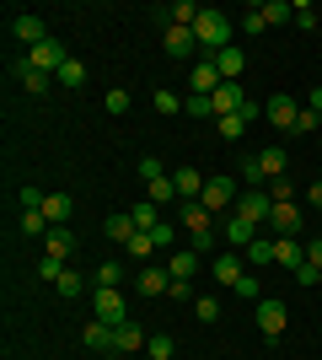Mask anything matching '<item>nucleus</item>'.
<instances>
[{
	"mask_svg": "<svg viewBox=\"0 0 322 360\" xmlns=\"http://www.w3.org/2000/svg\"><path fill=\"white\" fill-rule=\"evenodd\" d=\"M194 38H199L204 60H210V54H220V49H231V16L215 11V6H204L199 22H194Z\"/></svg>",
	"mask_w": 322,
	"mask_h": 360,
	"instance_id": "1",
	"label": "nucleus"
},
{
	"mask_svg": "<svg viewBox=\"0 0 322 360\" xmlns=\"http://www.w3.org/2000/svg\"><path fill=\"white\" fill-rule=\"evenodd\" d=\"M183 231L194 242V253H210L215 248V215L204 210L199 199H183Z\"/></svg>",
	"mask_w": 322,
	"mask_h": 360,
	"instance_id": "2",
	"label": "nucleus"
},
{
	"mask_svg": "<svg viewBox=\"0 0 322 360\" xmlns=\"http://www.w3.org/2000/svg\"><path fill=\"white\" fill-rule=\"evenodd\" d=\"M236 194H242V188H236L231 178H204V194H199V205L215 215V221H220V215H231V210H236Z\"/></svg>",
	"mask_w": 322,
	"mask_h": 360,
	"instance_id": "3",
	"label": "nucleus"
},
{
	"mask_svg": "<svg viewBox=\"0 0 322 360\" xmlns=\"http://www.w3.org/2000/svg\"><path fill=\"white\" fill-rule=\"evenodd\" d=\"M269 210H274L269 188H242V194H236V215H242V221H253L258 231H269Z\"/></svg>",
	"mask_w": 322,
	"mask_h": 360,
	"instance_id": "4",
	"label": "nucleus"
},
{
	"mask_svg": "<svg viewBox=\"0 0 322 360\" xmlns=\"http://www.w3.org/2000/svg\"><path fill=\"white\" fill-rule=\"evenodd\" d=\"M263 119L274 124V129H285V135H295V119H301V103H295V97H285V91H274V97L263 103Z\"/></svg>",
	"mask_w": 322,
	"mask_h": 360,
	"instance_id": "5",
	"label": "nucleus"
},
{
	"mask_svg": "<svg viewBox=\"0 0 322 360\" xmlns=\"http://www.w3.org/2000/svg\"><path fill=\"white\" fill-rule=\"evenodd\" d=\"M285 323H290L285 301H279V296H263V301H258V333H263V339H279V333H285Z\"/></svg>",
	"mask_w": 322,
	"mask_h": 360,
	"instance_id": "6",
	"label": "nucleus"
},
{
	"mask_svg": "<svg viewBox=\"0 0 322 360\" xmlns=\"http://www.w3.org/2000/svg\"><path fill=\"white\" fill-rule=\"evenodd\" d=\"M269 231L301 237V231H307V210H301V205H274V210H269Z\"/></svg>",
	"mask_w": 322,
	"mask_h": 360,
	"instance_id": "7",
	"label": "nucleus"
},
{
	"mask_svg": "<svg viewBox=\"0 0 322 360\" xmlns=\"http://www.w3.org/2000/svg\"><path fill=\"white\" fill-rule=\"evenodd\" d=\"M65 60H70V54L60 49V38H48V44L27 49V65H32V70H43V75H60V65H65Z\"/></svg>",
	"mask_w": 322,
	"mask_h": 360,
	"instance_id": "8",
	"label": "nucleus"
},
{
	"mask_svg": "<svg viewBox=\"0 0 322 360\" xmlns=\"http://www.w3.org/2000/svg\"><path fill=\"white\" fill-rule=\"evenodd\" d=\"M210 103H215V119H220V113H242V108L253 103V97H247V91H242V81H220Z\"/></svg>",
	"mask_w": 322,
	"mask_h": 360,
	"instance_id": "9",
	"label": "nucleus"
},
{
	"mask_svg": "<svg viewBox=\"0 0 322 360\" xmlns=\"http://www.w3.org/2000/svg\"><path fill=\"white\" fill-rule=\"evenodd\" d=\"M97 317H102V323H113V328H119V323H129V301H123L119 290L97 285Z\"/></svg>",
	"mask_w": 322,
	"mask_h": 360,
	"instance_id": "10",
	"label": "nucleus"
},
{
	"mask_svg": "<svg viewBox=\"0 0 322 360\" xmlns=\"http://www.w3.org/2000/svg\"><path fill=\"white\" fill-rule=\"evenodd\" d=\"M151 345V333L140 328L135 317H129V323H119V328H113V349H123V355H140V349Z\"/></svg>",
	"mask_w": 322,
	"mask_h": 360,
	"instance_id": "11",
	"label": "nucleus"
},
{
	"mask_svg": "<svg viewBox=\"0 0 322 360\" xmlns=\"http://www.w3.org/2000/svg\"><path fill=\"white\" fill-rule=\"evenodd\" d=\"M220 226H226V242H231V248H242V253L253 248V242H258V226H253V221H242L236 210H231V215H220Z\"/></svg>",
	"mask_w": 322,
	"mask_h": 360,
	"instance_id": "12",
	"label": "nucleus"
},
{
	"mask_svg": "<svg viewBox=\"0 0 322 360\" xmlns=\"http://www.w3.org/2000/svg\"><path fill=\"white\" fill-rule=\"evenodd\" d=\"M161 44H167L172 60H194V54H199V38H194V27H167V38H161Z\"/></svg>",
	"mask_w": 322,
	"mask_h": 360,
	"instance_id": "13",
	"label": "nucleus"
},
{
	"mask_svg": "<svg viewBox=\"0 0 322 360\" xmlns=\"http://www.w3.org/2000/svg\"><path fill=\"white\" fill-rule=\"evenodd\" d=\"M274 264L295 274L301 264H307V242H301V237H279V242H274Z\"/></svg>",
	"mask_w": 322,
	"mask_h": 360,
	"instance_id": "14",
	"label": "nucleus"
},
{
	"mask_svg": "<svg viewBox=\"0 0 322 360\" xmlns=\"http://www.w3.org/2000/svg\"><path fill=\"white\" fill-rule=\"evenodd\" d=\"M167 274H172V280H183V285H194V274H199V253H194V248H177V253L167 258Z\"/></svg>",
	"mask_w": 322,
	"mask_h": 360,
	"instance_id": "15",
	"label": "nucleus"
},
{
	"mask_svg": "<svg viewBox=\"0 0 322 360\" xmlns=\"http://www.w3.org/2000/svg\"><path fill=\"white\" fill-rule=\"evenodd\" d=\"M194 97H215V86H220V70H215V60H194Z\"/></svg>",
	"mask_w": 322,
	"mask_h": 360,
	"instance_id": "16",
	"label": "nucleus"
},
{
	"mask_svg": "<svg viewBox=\"0 0 322 360\" xmlns=\"http://www.w3.org/2000/svg\"><path fill=\"white\" fill-rule=\"evenodd\" d=\"M135 280H140V296H167V285H172V274L161 269V264H145Z\"/></svg>",
	"mask_w": 322,
	"mask_h": 360,
	"instance_id": "17",
	"label": "nucleus"
},
{
	"mask_svg": "<svg viewBox=\"0 0 322 360\" xmlns=\"http://www.w3.org/2000/svg\"><path fill=\"white\" fill-rule=\"evenodd\" d=\"M242 274H247V258H242V253H220V258H215V280H220V285L236 290V280H242Z\"/></svg>",
	"mask_w": 322,
	"mask_h": 360,
	"instance_id": "18",
	"label": "nucleus"
},
{
	"mask_svg": "<svg viewBox=\"0 0 322 360\" xmlns=\"http://www.w3.org/2000/svg\"><path fill=\"white\" fill-rule=\"evenodd\" d=\"M70 253H76V237L65 231V226H54L43 237V258H60V264H70Z\"/></svg>",
	"mask_w": 322,
	"mask_h": 360,
	"instance_id": "19",
	"label": "nucleus"
},
{
	"mask_svg": "<svg viewBox=\"0 0 322 360\" xmlns=\"http://www.w3.org/2000/svg\"><path fill=\"white\" fill-rule=\"evenodd\" d=\"M11 75H16V81H22V86L32 91V97H43V91H48V81H54V75H43V70H32L27 60H11Z\"/></svg>",
	"mask_w": 322,
	"mask_h": 360,
	"instance_id": "20",
	"label": "nucleus"
},
{
	"mask_svg": "<svg viewBox=\"0 0 322 360\" xmlns=\"http://www.w3.org/2000/svg\"><path fill=\"white\" fill-rule=\"evenodd\" d=\"M16 38H22L27 49L48 44V22H43V16H16Z\"/></svg>",
	"mask_w": 322,
	"mask_h": 360,
	"instance_id": "21",
	"label": "nucleus"
},
{
	"mask_svg": "<svg viewBox=\"0 0 322 360\" xmlns=\"http://www.w3.org/2000/svg\"><path fill=\"white\" fill-rule=\"evenodd\" d=\"M210 60H215V70H220V81H242V65H247L242 49H220V54H210Z\"/></svg>",
	"mask_w": 322,
	"mask_h": 360,
	"instance_id": "22",
	"label": "nucleus"
},
{
	"mask_svg": "<svg viewBox=\"0 0 322 360\" xmlns=\"http://www.w3.org/2000/svg\"><path fill=\"white\" fill-rule=\"evenodd\" d=\"M43 215H48V226H65V221H70V215H76V199L54 188V194L43 199Z\"/></svg>",
	"mask_w": 322,
	"mask_h": 360,
	"instance_id": "23",
	"label": "nucleus"
},
{
	"mask_svg": "<svg viewBox=\"0 0 322 360\" xmlns=\"http://www.w3.org/2000/svg\"><path fill=\"white\" fill-rule=\"evenodd\" d=\"M172 183H177V199H199V194H204L199 167H177V172H172Z\"/></svg>",
	"mask_w": 322,
	"mask_h": 360,
	"instance_id": "24",
	"label": "nucleus"
},
{
	"mask_svg": "<svg viewBox=\"0 0 322 360\" xmlns=\"http://www.w3.org/2000/svg\"><path fill=\"white\" fill-rule=\"evenodd\" d=\"M123 253H129V258L140 264V269H145V264L156 258V237H151V231H135V237L123 242Z\"/></svg>",
	"mask_w": 322,
	"mask_h": 360,
	"instance_id": "25",
	"label": "nucleus"
},
{
	"mask_svg": "<svg viewBox=\"0 0 322 360\" xmlns=\"http://www.w3.org/2000/svg\"><path fill=\"white\" fill-rule=\"evenodd\" d=\"M285 150L279 146H269V150H258V172H263V183H274V178H285Z\"/></svg>",
	"mask_w": 322,
	"mask_h": 360,
	"instance_id": "26",
	"label": "nucleus"
},
{
	"mask_svg": "<svg viewBox=\"0 0 322 360\" xmlns=\"http://www.w3.org/2000/svg\"><path fill=\"white\" fill-rule=\"evenodd\" d=\"M129 221H135V231H156V226H161V205H156V199H140L135 210H129Z\"/></svg>",
	"mask_w": 322,
	"mask_h": 360,
	"instance_id": "27",
	"label": "nucleus"
},
{
	"mask_svg": "<svg viewBox=\"0 0 322 360\" xmlns=\"http://www.w3.org/2000/svg\"><path fill=\"white\" fill-rule=\"evenodd\" d=\"M81 339H86V345H92V349H113V323H102V317H92V323L81 328Z\"/></svg>",
	"mask_w": 322,
	"mask_h": 360,
	"instance_id": "28",
	"label": "nucleus"
},
{
	"mask_svg": "<svg viewBox=\"0 0 322 360\" xmlns=\"http://www.w3.org/2000/svg\"><path fill=\"white\" fill-rule=\"evenodd\" d=\"M247 113H220V119H215V129H220V140H242L247 135Z\"/></svg>",
	"mask_w": 322,
	"mask_h": 360,
	"instance_id": "29",
	"label": "nucleus"
},
{
	"mask_svg": "<svg viewBox=\"0 0 322 360\" xmlns=\"http://www.w3.org/2000/svg\"><path fill=\"white\" fill-rule=\"evenodd\" d=\"M54 81H60V86H70V91H81V86H86V65H81V60H65Z\"/></svg>",
	"mask_w": 322,
	"mask_h": 360,
	"instance_id": "30",
	"label": "nucleus"
},
{
	"mask_svg": "<svg viewBox=\"0 0 322 360\" xmlns=\"http://www.w3.org/2000/svg\"><path fill=\"white\" fill-rule=\"evenodd\" d=\"M54 290H60V296H65V301H76V296H81V290H86V280H81V274H76V269H70V264H65V269H60V280H54Z\"/></svg>",
	"mask_w": 322,
	"mask_h": 360,
	"instance_id": "31",
	"label": "nucleus"
},
{
	"mask_svg": "<svg viewBox=\"0 0 322 360\" xmlns=\"http://www.w3.org/2000/svg\"><path fill=\"white\" fill-rule=\"evenodd\" d=\"M102 237H113V242H129V237H135V221H129V210H123V215H107Z\"/></svg>",
	"mask_w": 322,
	"mask_h": 360,
	"instance_id": "32",
	"label": "nucleus"
},
{
	"mask_svg": "<svg viewBox=\"0 0 322 360\" xmlns=\"http://www.w3.org/2000/svg\"><path fill=\"white\" fill-rule=\"evenodd\" d=\"M247 264H253V269H263V264H274V242H269V237H258V242H253V248H247Z\"/></svg>",
	"mask_w": 322,
	"mask_h": 360,
	"instance_id": "33",
	"label": "nucleus"
},
{
	"mask_svg": "<svg viewBox=\"0 0 322 360\" xmlns=\"http://www.w3.org/2000/svg\"><path fill=\"white\" fill-rule=\"evenodd\" d=\"M151 108H156V113H167V119H172V113H183V97H177V91H172V86H161V91H156V97H151Z\"/></svg>",
	"mask_w": 322,
	"mask_h": 360,
	"instance_id": "34",
	"label": "nucleus"
},
{
	"mask_svg": "<svg viewBox=\"0 0 322 360\" xmlns=\"http://www.w3.org/2000/svg\"><path fill=\"white\" fill-rule=\"evenodd\" d=\"M295 194H301V188H295V183H290V172L269 183V199H274V205H295Z\"/></svg>",
	"mask_w": 322,
	"mask_h": 360,
	"instance_id": "35",
	"label": "nucleus"
},
{
	"mask_svg": "<svg viewBox=\"0 0 322 360\" xmlns=\"http://www.w3.org/2000/svg\"><path fill=\"white\" fill-rule=\"evenodd\" d=\"M145 199H156V205H172V199H177V183H172V172H167V178H156L151 188H145Z\"/></svg>",
	"mask_w": 322,
	"mask_h": 360,
	"instance_id": "36",
	"label": "nucleus"
},
{
	"mask_svg": "<svg viewBox=\"0 0 322 360\" xmlns=\"http://www.w3.org/2000/svg\"><path fill=\"white\" fill-rule=\"evenodd\" d=\"M22 231H27V237H48L54 226H48V215H43V210H22Z\"/></svg>",
	"mask_w": 322,
	"mask_h": 360,
	"instance_id": "37",
	"label": "nucleus"
},
{
	"mask_svg": "<svg viewBox=\"0 0 322 360\" xmlns=\"http://www.w3.org/2000/svg\"><path fill=\"white\" fill-rule=\"evenodd\" d=\"M145 355H151V360H177V345H172L167 333H151V345H145Z\"/></svg>",
	"mask_w": 322,
	"mask_h": 360,
	"instance_id": "38",
	"label": "nucleus"
},
{
	"mask_svg": "<svg viewBox=\"0 0 322 360\" xmlns=\"http://www.w3.org/2000/svg\"><path fill=\"white\" fill-rule=\"evenodd\" d=\"M119 280H123V264H119V258H107V264H97V285L119 290Z\"/></svg>",
	"mask_w": 322,
	"mask_h": 360,
	"instance_id": "39",
	"label": "nucleus"
},
{
	"mask_svg": "<svg viewBox=\"0 0 322 360\" xmlns=\"http://www.w3.org/2000/svg\"><path fill=\"white\" fill-rule=\"evenodd\" d=\"M183 113H188V119H215V103H210V97H194V91H188V97H183Z\"/></svg>",
	"mask_w": 322,
	"mask_h": 360,
	"instance_id": "40",
	"label": "nucleus"
},
{
	"mask_svg": "<svg viewBox=\"0 0 322 360\" xmlns=\"http://www.w3.org/2000/svg\"><path fill=\"white\" fill-rule=\"evenodd\" d=\"M236 296L258 307V301H263V285H258V274H242V280H236Z\"/></svg>",
	"mask_w": 322,
	"mask_h": 360,
	"instance_id": "41",
	"label": "nucleus"
},
{
	"mask_svg": "<svg viewBox=\"0 0 322 360\" xmlns=\"http://www.w3.org/2000/svg\"><path fill=\"white\" fill-rule=\"evenodd\" d=\"M242 32H269V16H263V6H247V11H242Z\"/></svg>",
	"mask_w": 322,
	"mask_h": 360,
	"instance_id": "42",
	"label": "nucleus"
},
{
	"mask_svg": "<svg viewBox=\"0 0 322 360\" xmlns=\"http://www.w3.org/2000/svg\"><path fill=\"white\" fill-rule=\"evenodd\" d=\"M102 108L113 113V119H119V113H129V91H123V86H113V91L102 97Z\"/></svg>",
	"mask_w": 322,
	"mask_h": 360,
	"instance_id": "43",
	"label": "nucleus"
},
{
	"mask_svg": "<svg viewBox=\"0 0 322 360\" xmlns=\"http://www.w3.org/2000/svg\"><path fill=\"white\" fill-rule=\"evenodd\" d=\"M194 317H199V323H215V317H220V301H215V296H199V301H194Z\"/></svg>",
	"mask_w": 322,
	"mask_h": 360,
	"instance_id": "44",
	"label": "nucleus"
},
{
	"mask_svg": "<svg viewBox=\"0 0 322 360\" xmlns=\"http://www.w3.org/2000/svg\"><path fill=\"white\" fill-rule=\"evenodd\" d=\"M156 178H167V172H161V162H156V156H140V183L151 188Z\"/></svg>",
	"mask_w": 322,
	"mask_h": 360,
	"instance_id": "45",
	"label": "nucleus"
},
{
	"mask_svg": "<svg viewBox=\"0 0 322 360\" xmlns=\"http://www.w3.org/2000/svg\"><path fill=\"white\" fill-rule=\"evenodd\" d=\"M242 183H247V188H263V172H258V156H247V162H242Z\"/></svg>",
	"mask_w": 322,
	"mask_h": 360,
	"instance_id": "46",
	"label": "nucleus"
},
{
	"mask_svg": "<svg viewBox=\"0 0 322 360\" xmlns=\"http://www.w3.org/2000/svg\"><path fill=\"white\" fill-rule=\"evenodd\" d=\"M317 113H311V108H301V119H295V135H317Z\"/></svg>",
	"mask_w": 322,
	"mask_h": 360,
	"instance_id": "47",
	"label": "nucleus"
},
{
	"mask_svg": "<svg viewBox=\"0 0 322 360\" xmlns=\"http://www.w3.org/2000/svg\"><path fill=\"white\" fill-rule=\"evenodd\" d=\"M307 269H317V274H322V237H311V242H307Z\"/></svg>",
	"mask_w": 322,
	"mask_h": 360,
	"instance_id": "48",
	"label": "nucleus"
},
{
	"mask_svg": "<svg viewBox=\"0 0 322 360\" xmlns=\"http://www.w3.org/2000/svg\"><path fill=\"white\" fill-rule=\"evenodd\" d=\"M295 27H317V11H311V6H307V0H301V6H295Z\"/></svg>",
	"mask_w": 322,
	"mask_h": 360,
	"instance_id": "49",
	"label": "nucleus"
},
{
	"mask_svg": "<svg viewBox=\"0 0 322 360\" xmlns=\"http://www.w3.org/2000/svg\"><path fill=\"white\" fill-rule=\"evenodd\" d=\"M151 237H156V248H172V242H177V226H167V221H161V226L151 231Z\"/></svg>",
	"mask_w": 322,
	"mask_h": 360,
	"instance_id": "50",
	"label": "nucleus"
},
{
	"mask_svg": "<svg viewBox=\"0 0 322 360\" xmlns=\"http://www.w3.org/2000/svg\"><path fill=\"white\" fill-rule=\"evenodd\" d=\"M60 269H65V264H60V258H43V264H38V274H43V280H48V285H54V280H60Z\"/></svg>",
	"mask_w": 322,
	"mask_h": 360,
	"instance_id": "51",
	"label": "nucleus"
},
{
	"mask_svg": "<svg viewBox=\"0 0 322 360\" xmlns=\"http://www.w3.org/2000/svg\"><path fill=\"white\" fill-rule=\"evenodd\" d=\"M301 194H307V205H311V210H322V183H311V188H301Z\"/></svg>",
	"mask_w": 322,
	"mask_h": 360,
	"instance_id": "52",
	"label": "nucleus"
},
{
	"mask_svg": "<svg viewBox=\"0 0 322 360\" xmlns=\"http://www.w3.org/2000/svg\"><path fill=\"white\" fill-rule=\"evenodd\" d=\"M307 108H311V113L322 119V86H311V103H307Z\"/></svg>",
	"mask_w": 322,
	"mask_h": 360,
	"instance_id": "53",
	"label": "nucleus"
},
{
	"mask_svg": "<svg viewBox=\"0 0 322 360\" xmlns=\"http://www.w3.org/2000/svg\"><path fill=\"white\" fill-rule=\"evenodd\" d=\"M317 285H322V274H317Z\"/></svg>",
	"mask_w": 322,
	"mask_h": 360,
	"instance_id": "54",
	"label": "nucleus"
}]
</instances>
